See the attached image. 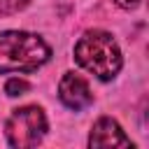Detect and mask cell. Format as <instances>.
<instances>
[{
  "mask_svg": "<svg viewBox=\"0 0 149 149\" xmlns=\"http://www.w3.org/2000/svg\"><path fill=\"white\" fill-rule=\"evenodd\" d=\"M49 56L47 42L33 33H0V72H35Z\"/></svg>",
  "mask_w": 149,
  "mask_h": 149,
  "instance_id": "obj_1",
  "label": "cell"
},
{
  "mask_svg": "<svg viewBox=\"0 0 149 149\" xmlns=\"http://www.w3.org/2000/svg\"><path fill=\"white\" fill-rule=\"evenodd\" d=\"M74 61L102 81L112 79L121 70V51L114 37L105 30L84 33L74 44Z\"/></svg>",
  "mask_w": 149,
  "mask_h": 149,
  "instance_id": "obj_2",
  "label": "cell"
},
{
  "mask_svg": "<svg viewBox=\"0 0 149 149\" xmlns=\"http://www.w3.org/2000/svg\"><path fill=\"white\" fill-rule=\"evenodd\" d=\"M5 133H7V140H9L12 147H19V149L35 147L47 133V116L35 105L19 107L7 119Z\"/></svg>",
  "mask_w": 149,
  "mask_h": 149,
  "instance_id": "obj_3",
  "label": "cell"
},
{
  "mask_svg": "<svg viewBox=\"0 0 149 149\" xmlns=\"http://www.w3.org/2000/svg\"><path fill=\"white\" fill-rule=\"evenodd\" d=\"M58 98L65 107L79 112L84 107L91 105L93 95H91V88L86 84V79L81 74H74V72H65L61 84H58Z\"/></svg>",
  "mask_w": 149,
  "mask_h": 149,
  "instance_id": "obj_4",
  "label": "cell"
},
{
  "mask_svg": "<svg viewBox=\"0 0 149 149\" xmlns=\"http://www.w3.org/2000/svg\"><path fill=\"white\" fill-rule=\"evenodd\" d=\"M88 147H130V140L123 135L116 121L102 116L95 121L91 135H88Z\"/></svg>",
  "mask_w": 149,
  "mask_h": 149,
  "instance_id": "obj_5",
  "label": "cell"
},
{
  "mask_svg": "<svg viewBox=\"0 0 149 149\" xmlns=\"http://www.w3.org/2000/svg\"><path fill=\"white\" fill-rule=\"evenodd\" d=\"M28 88H30L28 81H26V79H19V77H14V79H9V81L5 84V93L12 95V98H14V95H23Z\"/></svg>",
  "mask_w": 149,
  "mask_h": 149,
  "instance_id": "obj_6",
  "label": "cell"
},
{
  "mask_svg": "<svg viewBox=\"0 0 149 149\" xmlns=\"http://www.w3.org/2000/svg\"><path fill=\"white\" fill-rule=\"evenodd\" d=\"M28 5V0H0V14L9 16V14H16L19 9H23Z\"/></svg>",
  "mask_w": 149,
  "mask_h": 149,
  "instance_id": "obj_7",
  "label": "cell"
},
{
  "mask_svg": "<svg viewBox=\"0 0 149 149\" xmlns=\"http://www.w3.org/2000/svg\"><path fill=\"white\" fill-rule=\"evenodd\" d=\"M119 7H123V9H135L137 5H140V0H114Z\"/></svg>",
  "mask_w": 149,
  "mask_h": 149,
  "instance_id": "obj_8",
  "label": "cell"
}]
</instances>
